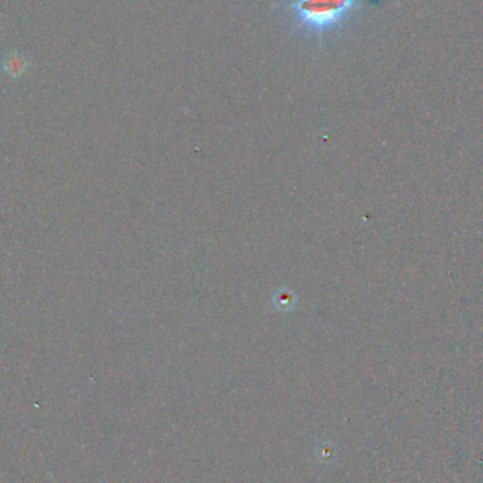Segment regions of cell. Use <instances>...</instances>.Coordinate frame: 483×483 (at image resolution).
<instances>
[{
	"label": "cell",
	"mask_w": 483,
	"mask_h": 483,
	"mask_svg": "<svg viewBox=\"0 0 483 483\" xmlns=\"http://www.w3.org/2000/svg\"><path fill=\"white\" fill-rule=\"evenodd\" d=\"M355 0H295L290 7L298 21L312 31H325L340 24Z\"/></svg>",
	"instance_id": "obj_1"
},
{
	"label": "cell",
	"mask_w": 483,
	"mask_h": 483,
	"mask_svg": "<svg viewBox=\"0 0 483 483\" xmlns=\"http://www.w3.org/2000/svg\"><path fill=\"white\" fill-rule=\"evenodd\" d=\"M318 452V458L320 461H324V462H331L334 461V455H335V451H334V447L328 442H324L320 445V451Z\"/></svg>",
	"instance_id": "obj_3"
},
{
	"label": "cell",
	"mask_w": 483,
	"mask_h": 483,
	"mask_svg": "<svg viewBox=\"0 0 483 483\" xmlns=\"http://www.w3.org/2000/svg\"><path fill=\"white\" fill-rule=\"evenodd\" d=\"M3 68L7 72V75H10V76H19V75H21L26 71L27 64L20 57H9L4 61Z\"/></svg>",
	"instance_id": "obj_2"
}]
</instances>
